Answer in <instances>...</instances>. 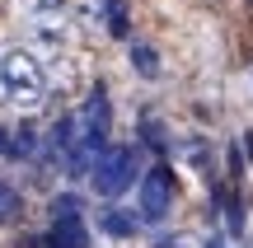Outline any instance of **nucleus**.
Listing matches in <instances>:
<instances>
[{
  "mask_svg": "<svg viewBox=\"0 0 253 248\" xmlns=\"http://www.w3.org/2000/svg\"><path fill=\"white\" fill-rule=\"evenodd\" d=\"M47 94H52V84H47L42 61L24 47H0V103L33 112L47 103Z\"/></svg>",
  "mask_w": 253,
  "mask_h": 248,
  "instance_id": "nucleus-1",
  "label": "nucleus"
},
{
  "mask_svg": "<svg viewBox=\"0 0 253 248\" xmlns=\"http://www.w3.org/2000/svg\"><path fill=\"white\" fill-rule=\"evenodd\" d=\"M19 14L28 19V33L47 56L71 42V5L66 0H19Z\"/></svg>",
  "mask_w": 253,
  "mask_h": 248,
  "instance_id": "nucleus-2",
  "label": "nucleus"
},
{
  "mask_svg": "<svg viewBox=\"0 0 253 248\" xmlns=\"http://www.w3.org/2000/svg\"><path fill=\"white\" fill-rule=\"evenodd\" d=\"M131 178H136V150L131 145H118V150H108V155H99V169H94V192L99 197H122L126 187H131Z\"/></svg>",
  "mask_w": 253,
  "mask_h": 248,
  "instance_id": "nucleus-3",
  "label": "nucleus"
},
{
  "mask_svg": "<svg viewBox=\"0 0 253 248\" xmlns=\"http://www.w3.org/2000/svg\"><path fill=\"white\" fill-rule=\"evenodd\" d=\"M173 174L164 164H155L150 174L141 178V220H164L169 215V206H173Z\"/></svg>",
  "mask_w": 253,
  "mask_h": 248,
  "instance_id": "nucleus-4",
  "label": "nucleus"
},
{
  "mask_svg": "<svg viewBox=\"0 0 253 248\" xmlns=\"http://www.w3.org/2000/svg\"><path fill=\"white\" fill-rule=\"evenodd\" d=\"M56 248H89V230L75 211H56V230H52Z\"/></svg>",
  "mask_w": 253,
  "mask_h": 248,
  "instance_id": "nucleus-5",
  "label": "nucleus"
},
{
  "mask_svg": "<svg viewBox=\"0 0 253 248\" xmlns=\"http://www.w3.org/2000/svg\"><path fill=\"white\" fill-rule=\"evenodd\" d=\"M99 230L113 234V239H126V234H136V215H126V211H103V215H99Z\"/></svg>",
  "mask_w": 253,
  "mask_h": 248,
  "instance_id": "nucleus-6",
  "label": "nucleus"
},
{
  "mask_svg": "<svg viewBox=\"0 0 253 248\" xmlns=\"http://www.w3.org/2000/svg\"><path fill=\"white\" fill-rule=\"evenodd\" d=\"M131 66L145 75V80H155V75H160V56H155V47L136 42V47H131Z\"/></svg>",
  "mask_w": 253,
  "mask_h": 248,
  "instance_id": "nucleus-7",
  "label": "nucleus"
},
{
  "mask_svg": "<svg viewBox=\"0 0 253 248\" xmlns=\"http://www.w3.org/2000/svg\"><path fill=\"white\" fill-rule=\"evenodd\" d=\"M38 150V136H33V127H19L14 136H9V155H33Z\"/></svg>",
  "mask_w": 253,
  "mask_h": 248,
  "instance_id": "nucleus-8",
  "label": "nucleus"
},
{
  "mask_svg": "<svg viewBox=\"0 0 253 248\" xmlns=\"http://www.w3.org/2000/svg\"><path fill=\"white\" fill-rule=\"evenodd\" d=\"M108 33L126 37V5H122V0H108Z\"/></svg>",
  "mask_w": 253,
  "mask_h": 248,
  "instance_id": "nucleus-9",
  "label": "nucleus"
},
{
  "mask_svg": "<svg viewBox=\"0 0 253 248\" xmlns=\"http://www.w3.org/2000/svg\"><path fill=\"white\" fill-rule=\"evenodd\" d=\"M0 211H14V192H9L5 183H0Z\"/></svg>",
  "mask_w": 253,
  "mask_h": 248,
  "instance_id": "nucleus-10",
  "label": "nucleus"
},
{
  "mask_svg": "<svg viewBox=\"0 0 253 248\" xmlns=\"http://www.w3.org/2000/svg\"><path fill=\"white\" fill-rule=\"evenodd\" d=\"M0 155H9V136H5V127H0Z\"/></svg>",
  "mask_w": 253,
  "mask_h": 248,
  "instance_id": "nucleus-11",
  "label": "nucleus"
},
{
  "mask_svg": "<svg viewBox=\"0 0 253 248\" xmlns=\"http://www.w3.org/2000/svg\"><path fill=\"white\" fill-rule=\"evenodd\" d=\"M207 248H225V239H220V234H211V239H207Z\"/></svg>",
  "mask_w": 253,
  "mask_h": 248,
  "instance_id": "nucleus-12",
  "label": "nucleus"
}]
</instances>
